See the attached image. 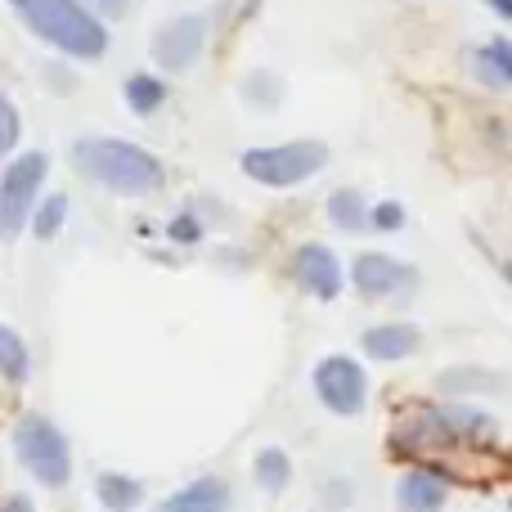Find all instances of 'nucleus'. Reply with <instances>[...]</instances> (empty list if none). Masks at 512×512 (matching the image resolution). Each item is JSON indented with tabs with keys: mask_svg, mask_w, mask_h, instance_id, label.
I'll return each instance as SVG.
<instances>
[{
	"mask_svg": "<svg viewBox=\"0 0 512 512\" xmlns=\"http://www.w3.org/2000/svg\"><path fill=\"white\" fill-rule=\"evenodd\" d=\"M72 167L81 171V180L108 189L122 198H144L162 189V162L149 149L131 140H113V135H90V140L72 144Z\"/></svg>",
	"mask_w": 512,
	"mask_h": 512,
	"instance_id": "obj_1",
	"label": "nucleus"
},
{
	"mask_svg": "<svg viewBox=\"0 0 512 512\" xmlns=\"http://www.w3.org/2000/svg\"><path fill=\"white\" fill-rule=\"evenodd\" d=\"M9 5L45 45L63 50L68 59H104L108 27L81 0H9Z\"/></svg>",
	"mask_w": 512,
	"mask_h": 512,
	"instance_id": "obj_2",
	"label": "nucleus"
},
{
	"mask_svg": "<svg viewBox=\"0 0 512 512\" xmlns=\"http://www.w3.org/2000/svg\"><path fill=\"white\" fill-rule=\"evenodd\" d=\"M14 454L23 463V472H32V481H41L45 490L68 486L72 477V445L59 427L45 414H23L14 427Z\"/></svg>",
	"mask_w": 512,
	"mask_h": 512,
	"instance_id": "obj_3",
	"label": "nucleus"
},
{
	"mask_svg": "<svg viewBox=\"0 0 512 512\" xmlns=\"http://www.w3.org/2000/svg\"><path fill=\"white\" fill-rule=\"evenodd\" d=\"M324 162H328L324 140H288V144H270V149H248L239 158V167L243 176L265 189H292L301 180H310L315 171H324Z\"/></svg>",
	"mask_w": 512,
	"mask_h": 512,
	"instance_id": "obj_4",
	"label": "nucleus"
},
{
	"mask_svg": "<svg viewBox=\"0 0 512 512\" xmlns=\"http://www.w3.org/2000/svg\"><path fill=\"white\" fill-rule=\"evenodd\" d=\"M45 176H50V158L41 149L9 158L5 176H0V243L18 239L27 230V216H32L36 198H41Z\"/></svg>",
	"mask_w": 512,
	"mask_h": 512,
	"instance_id": "obj_5",
	"label": "nucleus"
},
{
	"mask_svg": "<svg viewBox=\"0 0 512 512\" xmlns=\"http://www.w3.org/2000/svg\"><path fill=\"white\" fill-rule=\"evenodd\" d=\"M315 396L324 400V409L342 418H355L364 405H369V373H364L360 360L351 355H324L315 364Z\"/></svg>",
	"mask_w": 512,
	"mask_h": 512,
	"instance_id": "obj_6",
	"label": "nucleus"
},
{
	"mask_svg": "<svg viewBox=\"0 0 512 512\" xmlns=\"http://www.w3.org/2000/svg\"><path fill=\"white\" fill-rule=\"evenodd\" d=\"M207 50V14H176L153 36V63L162 72H189Z\"/></svg>",
	"mask_w": 512,
	"mask_h": 512,
	"instance_id": "obj_7",
	"label": "nucleus"
},
{
	"mask_svg": "<svg viewBox=\"0 0 512 512\" xmlns=\"http://www.w3.org/2000/svg\"><path fill=\"white\" fill-rule=\"evenodd\" d=\"M418 274L409 265H400L391 252H360L351 265V283L355 292H364L369 301H382V297H396L400 288H414Z\"/></svg>",
	"mask_w": 512,
	"mask_h": 512,
	"instance_id": "obj_8",
	"label": "nucleus"
},
{
	"mask_svg": "<svg viewBox=\"0 0 512 512\" xmlns=\"http://www.w3.org/2000/svg\"><path fill=\"white\" fill-rule=\"evenodd\" d=\"M292 279L315 301H333L337 292H342V261H337V252L324 248V243H301V248L292 252Z\"/></svg>",
	"mask_w": 512,
	"mask_h": 512,
	"instance_id": "obj_9",
	"label": "nucleus"
},
{
	"mask_svg": "<svg viewBox=\"0 0 512 512\" xmlns=\"http://www.w3.org/2000/svg\"><path fill=\"white\" fill-rule=\"evenodd\" d=\"M423 346V333L414 324H378L360 337V351L378 364H391V360H405Z\"/></svg>",
	"mask_w": 512,
	"mask_h": 512,
	"instance_id": "obj_10",
	"label": "nucleus"
},
{
	"mask_svg": "<svg viewBox=\"0 0 512 512\" xmlns=\"http://www.w3.org/2000/svg\"><path fill=\"white\" fill-rule=\"evenodd\" d=\"M445 508V481L427 468H414L396 486V512H441Z\"/></svg>",
	"mask_w": 512,
	"mask_h": 512,
	"instance_id": "obj_11",
	"label": "nucleus"
},
{
	"mask_svg": "<svg viewBox=\"0 0 512 512\" xmlns=\"http://www.w3.org/2000/svg\"><path fill=\"white\" fill-rule=\"evenodd\" d=\"M162 512H230V486L221 477H198L162 504Z\"/></svg>",
	"mask_w": 512,
	"mask_h": 512,
	"instance_id": "obj_12",
	"label": "nucleus"
},
{
	"mask_svg": "<svg viewBox=\"0 0 512 512\" xmlns=\"http://www.w3.org/2000/svg\"><path fill=\"white\" fill-rule=\"evenodd\" d=\"M95 499H99V504H104L108 512H131V508L144 504V481L126 477V472H99Z\"/></svg>",
	"mask_w": 512,
	"mask_h": 512,
	"instance_id": "obj_13",
	"label": "nucleus"
},
{
	"mask_svg": "<svg viewBox=\"0 0 512 512\" xmlns=\"http://www.w3.org/2000/svg\"><path fill=\"white\" fill-rule=\"evenodd\" d=\"M472 68H477V77L486 81V86L508 90L512 86V45L504 41V36L486 41L477 54H472Z\"/></svg>",
	"mask_w": 512,
	"mask_h": 512,
	"instance_id": "obj_14",
	"label": "nucleus"
},
{
	"mask_svg": "<svg viewBox=\"0 0 512 512\" xmlns=\"http://www.w3.org/2000/svg\"><path fill=\"white\" fill-rule=\"evenodd\" d=\"M122 95H126V108H131L135 117H153L162 104H167V81L153 77V72H131Z\"/></svg>",
	"mask_w": 512,
	"mask_h": 512,
	"instance_id": "obj_15",
	"label": "nucleus"
},
{
	"mask_svg": "<svg viewBox=\"0 0 512 512\" xmlns=\"http://www.w3.org/2000/svg\"><path fill=\"white\" fill-rule=\"evenodd\" d=\"M328 221L342 234H360L364 225H369V203H364L360 189H337V194L328 198Z\"/></svg>",
	"mask_w": 512,
	"mask_h": 512,
	"instance_id": "obj_16",
	"label": "nucleus"
},
{
	"mask_svg": "<svg viewBox=\"0 0 512 512\" xmlns=\"http://www.w3.org/2000/svg\"><path fill=\"white\" fill-rule=\"evenodd\" d=\"M63 221H68V194H45V203L32 207V216H27V230L41 243H50V239H59Z\"/></svg>",
	"mask_w": 512,
	"mask_h": 512,
	"instance_id": "obj_17",
	"label": "nucleus"
},
{
	"mask_svg": "<svg viewBox=\"0 0 512 512\" xmlns=\"http://www.w3.org/2000/svg\"><path fill=\"white\" fill-rule=\"evenodd\" d=\"M288 481H292V459H288V454L274 450V445L256 454V486H261L265 495H279Z\"/></svg>",
	"mask_w": 512,
	"mask_h": 512,
	"instance_id": "obj_18",
	"label": "nucleus"
},
{
	"mask_svg": "<svg viewBox=\"0 0 512 512\" xmlns=\"http://www.w3.org/2000/svg\"><path fill=\"white\" fill-rule=\"evenodd\" d=\"M27 364H32V355H27V342L9 324H0V373H5L9 382H23L27 378Z\"/></svg>",
	"mask_w": 512,
	"mask_h": 512,
	"instance_id": "obj_19",
	"label": "nucleus"
},
{
	"mask_svg": "<svg viewBox=\"0 0 512 512\" xmlns=\"http://www.w3.org/2000/svg\"><path fill=\"white\" fill-rule=\"evenodd\" d=\"M243 99H248V104H261V108H279L283 81L274 77V72H252V77L243 81Z\"/></svg>",
	"mask_w": 512,
	"mask_h": 512,
	"instance_id": "obj_20",
	"label": "nucleus"
},
{
	"mask_svg": "<svg viewBox=\"0 0 512 512\" xmlns=\"http://www.w3.org/2000/svg\"><path fill=\"white\" fill-rule=\"evenodd\" d=\"M18 135H23V117H18L14 99L0 95V158H9V153H14Z\"/></svg>",
	"mask_w": 512,
	"mask_h": 512,
	"instance_id": "obj_21",
	"label": "nucleus"
},
{
	"mask_svg": "<svg viewBox=\"0 0 512 512\" xmlns=\"http://www.w3.org/2000/svg\"><path fill=\"white\" fill-rule=\"evenodd\" d=\"M441 387L445 391H459V387L499 391V387H504V378H499V373H477V369H454V373H445V378H441Z\"/></svg>",
	"mask_w": 512,
	"mask_h": 512,
	"instance_id": "obj_22",
	"label": "nucleus"
},
{
	"mask_svg": "<svg viewBox=\"0 0 512 512\" xmlns=\"http://www.w3.org/2000/svg\"><path fill=\"white\" fill-rule=\"evenodd\" d=\"M369 225L373 230H400L405 225V203H396V198H387V203H378V207H369Z\"/></svg>",
	"mask_w": 512,
	"mask_h": 512,
	"instance_id": "obj_23",
	"label": "nucleus"
},
{
	"mask_svg": "<svg viewBox=\"0 0 512 512\" xmlns=\"http://www.w3.org/2000/svg\"><path fill=\"white\" fill-rule=\"evenodd\" d=\"M171 239H176V243H198V239H203V225H198V216L194 212L176 216V221H171Z\"/></svg>",
	"mask_w": 512,
	"mask_h": 512,
	"instance_id": "obj_24",
	"label": "nucleus"
},
{
	"mask_svg": "<svg viewBox=\"0 0 512 512\" xmlns=\"http://www.w3.org/2000/svg\"><path fill=\"white\" fill-rule=\"evenodd\" d=\"M86 5H95L104 18H126V14H131L135 0H86Z\"/></svg>",
	"mask_w": 512,
	"mask_h": 512,
	"instance_id": "obj_25",
	"label": "nucleus"
},
{
	"mask_svg": "<svg viewBox=\"0 0 512 512\" xmlns=\"http://www.w3.org/2000/svg\"><path fill=\"white\" fill-rule=\"evenodd\" d=\"M0 512H36V504H32L27 495H9V499H5V508H0Z\"/></svg>",
	"mask_w": 512,
	"mask_h": 512,
	"instance_id": "obj_26",
	"label": "nucleus"
},
{
	"mask_svg": "<svg viewBox=\"0 0 512 512\" xmlns=\"http://www.w3.org/2000/svg\"><path fill=\"white\" fill-rule=\"evenodd\" d=\"M490 5H495L499 18H512V0H490Z\"/></svg>",
	"mask_w": 512,
	"mask_h": 512,
	"instance_id": "obj_27",
	"label": "nucleus"
}]
</instances>
